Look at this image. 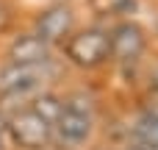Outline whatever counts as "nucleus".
Segmentation results:
<instances>
[{
  "instance_id": "f257e3e1",
  "label": "nucleus",
  "mask_w": 158,
  "mask_h": 150,
  "mask_svg": "<svg viewBox=\"0 0 158 150\" xmlns=\"http://www.w3.org/2000/svg\"><path fill=\"white\" fill-rule=\"evenodd\" d=\"M6 134L25 150H42L53 136V122L44 120L33 106L17 111L11 120H6Z\"/></svg>"
},
{
  "instance_id": "f03ea898",
  "label": "nucleus",
  "mask_w": 158,
  "mask_h": 150,
  "mask_svg": "<svg viewBox=\"0 0 158 150\" xmlns=\"http://www.w3.org/2000/svg\"><path fill=\"white\" fill-rule=\"evenodd\" d=\"M64 50H67V58L72 64H78V67H97L111 56L108 33L100 31V28H89V31L67 36Z\"/></svg>"
},
{
  "instance_id": "7ed1b4c3",
  "label": "nucleus",
  "mask_w": 158,
  "mask_h": 150,
  "mask_svg": "<svg viewBox=\"0 0 158 150\" xmlns=\"http://www.w3.org/2000/svg\"><path fill=\"white\" fill-rule=\"evenodd\" d=\"M53 131H58V136L69 145L83 142L92 134V106L83 97H72L67 103H61V111L56 117Z\"/></svg>"
},
{
  "instance_id": "20e7f679",
  "label": "nucleus",
  "mask_w": 158,
  "mask_h": 150,
  "mask_svg": "<svg viewBox=\"0 0 158 150\" xmlns=\"http://www.w3.org/2000/svg\"><path fill=\"white\" fill-rule=\"evenodd\" d=\"M108 47L117 61H136L144 50V31L136 22H122L108 33Z\"/></svg>"
},
{
  "instance_id": "39448f33",
  "label": "nucleus",
  "mask_w": 158,
  "mask_h": 150,
  "mask_svg": "<svg viewBox=\"0 0 158 150\" xmlns=\"http://www.w3.org/2000/svg\"><path fill=\"white\" fill-rule=\"evenodd\" d=\"M47 64H8L0 75V89L8 95H22L33 86H39L47 78Z\"/></svg>"
},
{
  "instance_id": "423d86ee",
  "label": "nucleus",
  "mask_w": 158,
  "mask_h": 150,
  "mask_svg": "<svg viewBox=\"0 0 158 150\" xmlns=\"http://www.w3.org/2000/svg\"><path fill=\"white\" fill-rule=\"evenodd\" d=\"M72 31V11L67 6H53L47 8L39 19H36V36L47 45H56V42H64Z\"/></svg>"
},
{
  "instance_id": "0eeeda50",
  "label": "nucleus",
  "mask_w": 158,
  "mask_h": 150,
  "mask_svg": "<svg viewBox=\"0 0 158 150\" xmlns=\"http://www.w3.org/2000/svg\"><path fill=\"white\" fill-rule=\"evenodd\" d=\"M8 58H11V64H47L50 45L42 42L36 33H28V36L14 39V45L8 47Z\"/></svg>"
},
{
  "instance_id": "6e6552de",
  "label": "nucleus",
  "mask_w": 158,
  "mask_h": 150,
  "mask_svg": "<svg viewBox=\"0 0 158 150\" xmlns=\"http://www.w3.org/2000/svg\"><path fill=\"white\" fill-rule=\"evenodd\" d=\"M33 109H36L44 120H50V122L56 125V117H58V111H61V100L53 97V95H42V97L33 103Z\"/></svg>"
},
{
  "instance_id": "1a4fd4ad",
  "label": "nucleus",
  "mask_w": 158,
  "mask_h": 150,
  "mask_svg": "<svg viewBox=\"0 0 158 150\" xmlns=\"http://www.w3.org/2000/svg\"><path fill=\"white\" fill-rule=\"evenodd\" d=\"M0 150H6V117L0 114Z\"/></svg>"
},
{
  "instance_id": "9d476101",
  "label": "nucleus",
  "mask_w": 158,
  "mask_h": 150,
  "mask_svg": "<svg viewBox=\"0 0 158 150\" xmlns=\"http://www.w3.org/2000/svg\"><path fill=\"white\" fill-rule=\"evenodd\" d=\"M150 84H153V89L158 92V67L153 70V75H150Z\"/></svg>"
}]
</instances>
